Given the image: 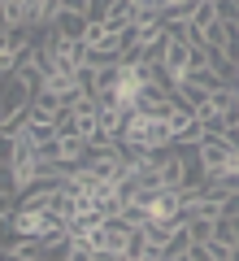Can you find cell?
I'll return each mask as SVG.
<instances>
[{
	"label": "cell",
	"instance_id": "1",
	"mask_svg": "<svg viewBox=\"0 0 239 261\" xmlns=\"http://www.w3.org/2000/svg\"><path fill=\"white\" fill-rule=\"evenodd\" d=\"M122 144H139L148 152H161L174 144V130H170V118H148V113H126L122 122Z\"/></svg>",
	"mask_w": 239,
	"mask_h": 261
},
{
	"label": "cell",
	"instance_id": "2",
	"mask_svg": "<svg viewBox=\"0 0 239 261\" xmlns=\"http://www.w3.org/2000/svg\"><path fill=\"white\" fill-rule=\"evenodd\" d=\"M135 200H144L152 226H174V222L187 218V196L174 192V187H156V192H144V196H135Z\"/></svg>",
	"mask_w": 239,
	"mask_h": 261
},
{
	"label": "cell",
	"instance_id": "3",
	"mask_svg": "<svg viewBox=\"0 0 239 261\" xmlns=\"http://www.w3.org/2000/svg\"><path fill=\"white\" fill-rule=\"evenodd\" d=\"M196 148H200V166H204V174H209V183H218V178L230 174V166H235V144L218 140V135H204Z\"/></svg>",
	"mask_w": 239,
	"mask_h": 261
},
{
	"label": "cell",
	"instance_id": "4",
	"mask_svg": "<svg viewBox=\"0 0 239 261\" xmlns=\"http://www.w3.org/2000/svg\"><path fill=\"white\" fill-rule=\"evenodd\" d=\"M156 166H161V183H166V187H174V192L187 187V148H183V144L161 148V152H156Z\"/></svg>",
	"mask_w": 239,
	"mask_h": 261
},
{
	"label": "cell",
	"instance_id": "5",
	"mask_svg": "<svg viewBox=\"0 0 239 261\" xmlns=\"http://www.w3.org/2000/svg\"><path fill=\"white\" fill-rule=\"evenodd\" d=\"M61 109H65V105H61V96L44 87V92H39L35 100H31V122H57V113H61Z\"/></svg>",
	"mask_w": 239,
	"mask_h": 261
},
{
	"label": "cell",
	"instance_id": "6",
	"mask_svg": "<svg viewBox=\"0 0 239 261\" xmlns=\"http://www.w3.org/2000/svg\"><path fill=\"white\" fill-rule=\"evenodd\" d=\"M87 27H92V22H87L83 13H61V9H57V18H52L48 31H57V35H65V39H83Z\"/></svg>",
	"mask_w": 239,
	"mask_h": 261
},
{
	"label": "cell",
	"instance_id": "7",
	"mask_svg": "<svg viewBox=\"0 0 239 261\" xmlns=\"http://www.w3.org/2000/svg\"><path fill=\"white\" fill-rule=\"evenodd\" d=\"M192 22L196 31H200V44H204V27H213V22H218V0H196L192 5Z\"/></svg>",
	"mask_w": 239,
	"mask_h": 261
},
{
	"label": "cell",
	"instance_id": "8",
	"mask_svg": "<svg viewBox=\"0 0 239 261\" xmlns=\"http://www.w3.org/2000/svg\"><path fill=\"white\" fill-rule=\"evenodd\" d=\"M22 135H26V140L35 144V148H44V144H57V140H61V135H57V126H52V122H31V126L22 130Z\"/></svg>",
	"mask_w": 239,
	"mask_h": 261
},
{
	"label": "cell",
	"instance_id": "9",
	"mask_svg": "<svg viewBox=\"0 0 239 261\" xmlns=\"http://www.w3.org/2000/svg\"><path fill=\"white\" fill-rule=\"evenodd\" d=\"M209 105H213L218 113H230V109L239 105V87L226 83V87H218V92H209Z\"/></svg>",
	"mask_w": 239,
	"mask_h": 261
},
{
	"label": "cell",
	"instance_id": "10",
	"mask_svg": "<svg viewBox=\"0 0 239 261\" xmlns=\"http://www.w3.org/2000/svg\"><path fill=\"white\" fill-rule=\"evenodd\" d=\"M213 218H187V231H192V240H213Z\"/></svg>",
	"mask_w": 239,
	"mask_h": 261
},
{
	"label": "cell",
	"instance_id": "11",
	"mask_svg": "<svg viewBox=\"0 0 239 261\" xmlns=\"http://www.w3.org/2000/svg\"><path fill=\"white\" fill-rule=\"evenodd\" d=\"M57 9L61 13H83L87 18V13H92V0H57Z\"/></svg>",
	"mask_w": 239,
	"mask_h": 261
},
{
	"label": "cell",
	"instance_id": "12",
	"mask_svg": "<svg viewBox=\"0 0 239 261\" xmlns=\"http://www.w3.org/2000/svg\"><path fill=\"white\" fill-rule=\"evenodd\" d=\"M218 18L222 22H239V0H218Z\"/></svg>",
	"mask_w": 239,
	"mask_h": 261
},
{
	"label": "cell",
	"instance_id": "13",
	"mask_svg": "<svg viewBox=\"0 0 239 261\" xmlns=\"http://www.w3.org/2000/svg\"><path fill=\"white\" fill-rule=\"evenodd\" d=\"M187 257H192V261H213V244H209V240H196Z\"/></svg>",
	"mask_w": 239,
	"mask_h": 261
},
{
	"label": "cell",
	"instance_id": "14",
	"mask_svg": "<svg viewBox=\"0 0 239 261\" xmlns=\"http://www.w3.org/2000/svg\"><path fill=\"white\" fill-rule=\"evenodd\" d=\"M70 261H96V248H87V244H74Z\"/></svg>",
	"mask_w": 239,
	"mask_h": 261
},
{
	"label": "cell",
	"instance_id": "15",
	"mask_svg": "<svg viewBox=\"0 0 239 261\" xmlns=\"http://www.w3.org/2000/svg\"><path fill=\"white\" fill-rule=\"evenodd\" d=\"M174 261H192V257H174Z\"/></svg>",
	"mask_w": 239,
	"mask_h": 261
},
{
	"label": "cell",
	"instance_id": "16",
	"mask_svg": "<svg viewBox=\"0 0 239 261\" xmlns=\"http://www.w3.org/2000/svg\"><path fill=\"white\" fill-rule=\"evenodd\" d=\"M235 39H239V22H235Z\"/></svg>",
	"mask_w": 239,
	"mask_h": 261
},
{
	"label": "cell",
	"instance_id": "17",
	"mask_svg": "<svg viewBox=\"0 0 239 261\" xmlns=\"http://www.w3.org/2000/svg\"><path fill=\"white\" fill-rule=\"evenodd\" d=\"M5 261H18V257H5Z\"/></svg>",
	"mask_w": 239,
	"mask_h": 261
}]
</instances>
